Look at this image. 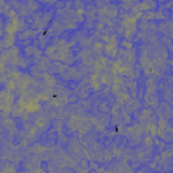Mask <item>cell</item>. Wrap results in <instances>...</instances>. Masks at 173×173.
<instances>
[{"mask_svg":"<svg viewBox=\"0 0 173 173\" xmlns=\"http://www.w3.org/2000/svg\"><path fill=\"white\" fill-rule=\"evenodd\" d=\"M64 30H65V27L58 20H51V25L48 27V37L60 35Z\"/></svg>","mask_w":173,"mask_h":173,"instance_id":"cell-1","label":"cell"},{"mask_svg":"<svg viewBox=\"0 0 173 173\" xmlns=\"http://www.w3.org/2000/svg\"><path fill=\"white\" fill-rule=\"evenodd\" d=\"M116 43L118 42H108L103 48V51L106 53V56L108 58H115L118 56V45Z\"/></svg>","mask_w":173,"mask_h":173,"instance_id":"cell-2","label":"cell"},{"mask_svg":"<svg viewBox=\"0 0 173 173\" xmlns=\"http://www.w3.org/2000/svg\"><path fill=\"white\" fill-rule=\"evenodd\" d=\"M18 23H19V18H12V19H8V22H6L4 25V31L6 34H10V35H14V32L18 31Z\"/></svg>","mask_w":173,"mask_h":173,"instance_id":"cell-3","label":"cell"},{"mask_svg":"<svg viewBox=\"0 0 173 173\" xmlns=\"http://www.w3.org/2000/svg\"><path fill=\"white\" fill-rule=\"evenodd\" d=\"M158 106H160V108H158V115L162 116V118L167 119V120H169V119L172 118V107H170V104L162 102L161 104H158Z\"/></svg>","mask_w":173,"mask_h":173,"instance_id":"cell-4","label":"cell"},{"mask_svg":"<svg viewBox=\"0 0 173 173\" xmlns=\"http://www.w3.org/2000/svg\"><path fill=\"white\" fill-rule=\"evenodd\" d=\"M35 37H38V31L34 29H26L25 31L22 32H18V39L19 41H29V39H32L35 38Z\"/></svg>","mask_w":173,"mask_h":173,"instance_id":"cell-5","label":"cell"},{"mask_svg":"<svg viewBox=\"0 0 173 173\" xmlns=\"http://www.w3.org/2000/svg\"><path fill=\"white\" fill-rule=\"evenodd\" d=\"M126 104V110L125 111L126 112H134V111H137L139 107H141V103H139V100L138 99H133V97H130V99L127 100V102L125 103Z\"/></svg>","mask_w":173,"mask_h":173,"instance_id":"cell-6","label":"cell"},{"mask_svg":"<svg viewBox=\"0 0 173 173\" xmlns=\"http://www.w3.org/2000/svg\"><path fill=\"white\" fill-rule=\"evenodd\" d=\"M46 57L49 60H54V61H60V50H58L56 46H49L46 49Z\"/></svg>","mask_w":173,"mask_h":173,"instance_id":"cell-7","label":"cell"},{"mask_svg":"<svg viewBox=\"0 0 173 173\" xmlns=\"http://www.w3.org/2000/svg\"><path fill=\"white\" fill-rule=\"evenodd\" d=\"M49 126H50V118H48V116H41L35 120V127L41 128L43 131L46 128H49Z\"/></svg>","mask_w":173,"mask_h":173,"instance_id":"cell-8","label":"cell"},{"mask_svg":"<svg viewBox=\"0 0 173 173\" xmlns=\"http://www.w3.org/2000/svg\"><path fill=\"white\" fill-rule=\"evenodd\" d=\"M145 100H146V104L150 106L151 108H157L160 102H158V96L154 93V95H145Z\"/></svg>","mask_w":173,"mask_h":173,"instance_id":"cell-9","label":"cell"},{"mask_svg":"<svg viewBox=\"0 0 173 173\" xmlns=\"http://www.w3.org/2000/svg\"><path fill=\"white\" fill-rule=\"evenodd\" d=\"M100 83L104 84L106 86H111L114 83V76L110 73H103L100 74Z\"/></svg>","mask_w":173,"mask_h":173,"instance_id":"cell-10","label":"cell"},{"mask_svg":"<svg viewBox=\"0 0 173 173\" xmlns=\"http://www.w3.org/2000/svg\"><path fill=\"white\" fill-rule=\"evenodd\" d=\"M162 99H164V102L168 103V104L172 103V88H170V85H167L162 89Z\"/></svg>","mask_w":173,"mask_h":173,"instance_id":"cell-11","label":"cell"},{"mask_svg":"<svg viewBox=\"0 0 173 173\" xmlns=\"http://www.w3.org/2000/svg\"><path fill=\"white\" fill-rule=\"evenodd\" d=\"M53 93H54V89H53V88H46V89L39 95V100H42V102H49V100L51 99V96H53Z\"/></svg>","mask_w":173,"mask_h":173,"instance_id":"cell-12","label":"cell"},{"mask_svg":"<svg viewBox=\"0 0 173 173\" xmlns=\"http://www.w3.org/2000/svg\"><path fill=\"white\" fill-rule=\"evenodd\" d=\"M1 41H3V48H12L15 38H14V35L6 34V35H4V38L1 39Z\"/></svg>","mask_w":173,"mask_h":173,"instance_id":"cell-13","label":"cell"},{"mask_svg":"<svg viewBox=\"0 0 173 173\" xmlns=\"http://www.w3.org/2000/svg\"><path fill=\"white\" fill-rule=\"evenodd\" d=\"M103 48H104V43H103L102 41H95V42H93V49H92V51H93V53H96L97 56H102Z\"/></svg>","mask_w":173,"mask_h":173,"instance_id":"cell-14","label":"cell"},{"mask_svg":"<svg viewBox=\"0 0 173 173\" xmlns=\"http://www.w3.org/2000/svg\"><path fill=\"white\" fill-rule=\"evenodd\" d=\"M102 157H103V161H104V162H110V161L114 158L112 150L111 149H106L104 151H102Z\"/></svg>","mask_w":173,"mask_h":173,"instance_id":"cell-15","label":"cell"},{"mask_svg":"<svg viewBox=\"0 0 173 173\" xmlns=\"http://www.w3.org/2000/svg\"><path fill=\"white\" fill-rule=\"evenodd\" d=\"M37 43H39L41 50H42V49L46 48V45H48V37L43 35V34H38V41H37Z\"/></svg>","mask_w":173,"mask_h":173,"instance_id":"cell-16","label":"cell"},{"mask_svg":"<svg viewBox=\"0 0 173 173\" xmlns=\"http://www.w3.org/2000/svg\"><path fill=\"white\" fill-rule=\"evenodd\" d=\"M120 49H123V50H131L133 42L128 41V39H122V41H120Z\"/></svg>","mask_w":173,"mask_h":173,"instance_id":"cell-17","label":"cell"},{"mask_svg":"<svg viewBox=\"0 0 173 173\" xmlns=\"http://www.w3.org/2000/svg\"><path fill=\"white\" fill-rule=\"evenodd\" d=\"M34 50H35V46L29 45L23 49V54H25L26 57H31V56H34Z\"/></svg>","mask_w":173,"mask_h":173,"instance_id":"cell-18","label":"cell"},{"mask_svg":"<svg viewBox=\"0 0 173 173\" xmlns=\"http://www.w3.org/2000/svg\"><path fill=\"white\" fill-rule=\"evenodd\" d=\"M138 26L141 27V31H149V27H150V22L146 19H141L139 20V23H138Z\"/></svg>","mask_w":173,"mask_h":173,"instance_id":"cell-19","label":"cell"},{"mask_svg":"<svg viewBox=\"0 0 173 173\" xmlns=\"http://www.w3.org/2000/svg\"><path fill=\"white\" fill-rule=\"evenodd\" d=\"M99 110L102 114H108L110 111H111V108H110V104L107 102H102L99 104Z\"/></svg>","mask_w":173,"mask_h":173,"instance_id":"cell-20","label":"cell"},{"mask_svg":"<svg viewBox=\"0 0 173 173\" xmlns=\"http://www.w3.org/2000/svg\"><path fill=\"white\" fill-rule=\"evenodd\" d=\"M23 110L25 108H22V107H19L18 104H16V106H14L12 108H11V114H12V116H20Z\"/></svg>","mask_w":173,"mask_h":173,"instance_id":"cell-21","label":"cell"},{"mask_svg":"<svg viewBox=\"0 0 173 173\" xmlns=\"http://www.w3.org/2000/svg\"><path fill=\"white\" fill-rule=\"evenodd\" d=\"M30 73H31L34 77H38V79H42V72L38 69V66H37V65H32V68L30 69Z\"/></svg>","mask_w":173,"mask_h":173,"instance_id":"cell-22","label":"cell"},{"mask_svg":"<svg viewBox=\"0 0 173 173\" xmlns=\"http://www.w3.org/2000/svg\"><path fill=\"white\" fill-rule=\"evenodd\" d=\"M26 4L29 7V10L31 11V14H34V11H37L39 8V4L35 3V1H29V3H26Z\"/></svg>","mask_w":173,"mask_h":173,"instance_id":"cell-23","label":"cell"},{"mask_svg":"<svg viewBox=\"0 0 173 173\" xmlns=\"http://www.w3.org/2000/svg\"><path fill=\"white\" fill-rule=\"evenodd\" d=\"M58 141L61 142L62 145H65V143H68V142H69V138H68L66 135H64V133H62V131H60V133H58Z\"/></svg>","mask_w":173,"mask_h":173,"instance_id":"cell-24","label":"cell"},{"mask_svg":"<svg viewBox=\"0 0 173 173\" xmlns=\"http://www.w3.org/2000/svg\"><path fill=\"white\" fill-rule=\"evenodd\" d=\"M29 64H30L29 60H26V58H23V57L18 58V65H19L20 68H27V65Z\"/></svg>","mask_w":173,"mask_h":173,"instance_id":"cell-25","label":"cell"},{"mask_svg":"<svg viewBox=\"0 0 173 173\" xmlns=\"http://www.w3.org/2000/svg\"><path fill=\"white\" fill-rule=\"evenodd\" d=\"M79 167H80L81 169L86 170V172H89V162H88L86 160H81L80 164H79Z\"/></svg>","mask_w":173,"mask_h":173,"instance_id":"cell-26","label":"cell"},{"mask_svg":"<svg viewBox=\"0 0 173 173\" xmlns=\"http://www.w3.org/2000/svg\"><path fill=\"white\" fill-rule=\"evenodd\" d=\"M92 103H91V100H81V108L85 111V110H89L92 108V106H91Z\"/></svg>","mask_w":173,"mask_h":173,"instance_id":"cell-27","label":"cell"},{"mask_svg":"<svg viewBox=\"0 0 173 173\" xmlns=\"http://www.w3.org/2000/svg\"><path fill=\"white\" fill-rule=\"evenodd\" d=\"M143 143L145 146H153V138H151V135H146V137L143 138Z\"/></svg>","mask_w":173,"mask_h":173,"instance_id":"cell-28","label":"cell"},{"mask_svg":"<svg viewBox=\"0 0 173 173\" xmlns=\"http://www.w3.org/2000/svg\"><path fill=\"white\" fill-rule=\"evenodd\" d=\"M15 88H16V81L15 80H12V79H11V80L7 81V89L12 91V89H15Z\"/></svg>","mask_w":173,"mask_h":173,"instance_id":"cell-29","label":"cell"},{"mask_svg":"<svg viewBox=\"0 0 173 173\" xmlns=\"http://www.w3.org/2000/svg\"><path fill=\"white\" fill-rule=\"evenodd\" d=\"M161 41H162L169 48V51L172 50V41H170V38H168V37H162V38H161Z\"/></svg>","mask_w":173,"mask_h":173,"instance_id":"cell-30","label":"cell"},{"mask_svg":"<svg viewBox=\"0 0 173 173\" xmlns=\"http://www.w3.org/2000/svg\"><path fill=\"white\" fill-rule=\"evenodd\" d=\"M143 19L149 20V22H150V19H154V11H146V12H145Z\"/></svg>","mask_w":173,"mask_h":173,"instance_id":"cell-31","label":"cell"},{"mask_svg":"<svg viewBox=\"0 0 173 173\" xmlns=\"http://www.w3.org/2000/svg\"><path fill=\"white\" fill-rule=\"evenodd\" d=\"M54 7L57 8V11L65 10V1H58V3H54Z\"/></svg>","mask_w":173,"mask_h":173,"instance_id":"cell-32","label":"cell"},{"mask_svg":"<svg viewBox=\"0 0 173 173\" xmlns=\"http://www.w3.org/2000/svg\"><path fill=\"white\" fill-rule=\"evenodd\" d=\"M95 29H96L97 31H103V30L106 29V25H104L103 22H100V20H99V22H97L96 25H95Z\"/></svg>","mask_w":173,"mask_h":173,"instance_id":"cell-33","label":"cell"},{"mask_svg":"<svg viewBox=\"0 0 173 173\" xmlns=\"http://www.w3.org/2000/svg\"><path fill=\"white\" fill-rule=\"evenodd\" d=\"M73 6H74V8H76V11L84 10V8H85V7H84V3H81V1H74Z\"/></svg>","mask_w":173,"mask_h":173,"instance_id":"cell-34","label":"cell"},{"mask_svg":"<svg viewBox=\"0 0 173 173\" xmlns=\"http://www.w3.org/2000/svg\"><path fill=\"white\" fill-rule=\"evenodd\" d=\"M34 57H35V58L43 57V54H42V50H41V49H37V48H35V50H34Z\"/></svg>","mask_w":173,"mask_h":173,"instance_id":"cell-35","label":"cell"},{"mask_svg":"<svg viewBox=\"0 0 173 173\" xmlns=\"http://www.w3.org/2000/svg\"><path fill=\"white\" fill-rule=\"evenodd\" d=\"M77 97H79V96H77L76 93H73V95H69V97H68V103H74L77 100Z\"/></svg>","mask_w":173,"mask_h":173,"instance_id":"cell-36","label":"cell"},{"mask_svg":"<svg viewBox=\"0 0 173 173\" xmlns=\"http://www.w3.org/2000/svg\"><path fill=\"white\" fill-rule=\"evenodd\" d=\"M30 173H45V170L42 169V168L37 167V168H32V169H31V172H30Z\"/></svg>","mask_w":173,"mask_h":173,"instance_id":"cell-37","label":"cell"},{"mask_svg":"<svg viewBox=\"0 0 173 173\" xmlns=\"http://www.w3.org/2000/svg\"><path fill=\"white\" fill-rule=\"evenodd\" d=\"M110 92H111V88H110V86H104V88L102 89V93H103V95H108Z\"/></svg>","mask_w":173,"mask_h":173,"instance_id":"cell-38","label":"cell"},{"mask_svg":"<svg viewBox=\"0 0 173 173\" xmlns=\"http://www.w3.org/2000/svg\"><path fill=\"white\" fill-rule=\"evenodd\" d=\"M93 27H95L93 20H88V23H86V29H93Z\"/></svg>","mask_w":173,"mask_h":173,"instance_id":"cell-39","label":"cell"},{"mask_svg":"<svg viewBox=\"0 0 173 173\" xmlns=\"http://www.w3.org/2000/svg\"><path fill=\"white\" fill-rule=\"evenodd\" d=\"M96 173H110V170L104 169V168H97V169H96Z\"/></svg>","mask_w":173,"mask_h":173,"instance_id":"cell-40","label":"cell"},{"mask_svg":"<svg viewBox=\"0 0 173 173\" xmlns=\"http://www.w3.org/2000/svg\"><path fill=\"white\" fill-rule=\"evenodd\" d=\"M149 167H150L151 169H157V162H156V161H151V162L149 164Z\"/></svg>","mask_w":173,"mask_h":173,"instance_id":"cell-41","label":"cell"},{"mask_svg":"<svg viewBox=\"0 0 173 173\" xmlns=\"http://www.w3.org/2000/svg\"><path fill=\"white\" fill-rule=\"evenodd\" d=\"M4 35H6V31H4V30H0V39L4 38Z\"/></svg>","mask_w":173,"mask_h":173,"instance_id":"cell-42","label":"cell"},{"mask_svg":"<svg viewBox=\"0 0 173 173\" xmlns=\"http://www.w3.org/2000/svg\"><path fill=\"white\" fill-rule=\"evenodd\" d=\"M3 26H4V22L1 19V16H0V30H3Z\"/></svg>","mask_w":173,"mask_h":173,"instance_id":"cell-43","label":"cell"},{"mask_svg":"<svg viewBox=\"0 0 173 173\" xmlns=\"http://www.w3.org/2000/svg\"><path fill=\"white\" fill-rule=\"evenodd\" d=\"M64 173H73L72 170H64Z\"/></svg>","mask_w":173,"mask_h":173,"instance_id":"cell-44","label":"cell"},{"mask_svg":"<svg viewBox=\"0 0 173 173\" xmlns=\"http://www.w3.org/2000/svg\"><path fill=\"white\" fill-rule=\"evenodd\" d=\"M88 173H96V170H91V172H88Z\"/></svg>","mask_w":173,"mask_h":173,"instance_id":"cell-45","label":"cell"}]
</instances>
